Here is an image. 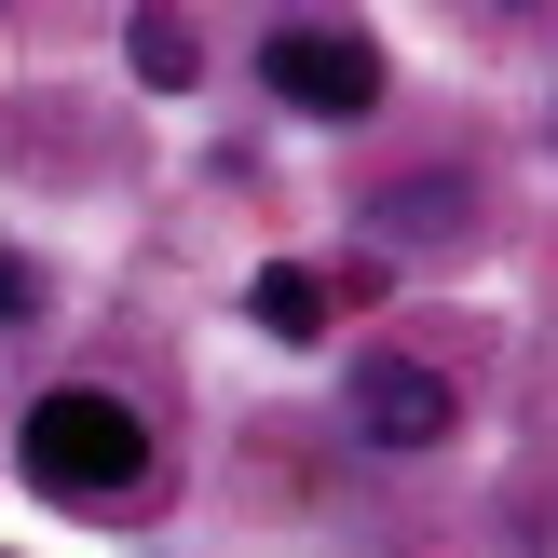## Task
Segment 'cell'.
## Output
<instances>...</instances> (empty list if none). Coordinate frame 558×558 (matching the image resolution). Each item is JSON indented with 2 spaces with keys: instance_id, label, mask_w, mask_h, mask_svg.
Instances as JSON below:
<instances>
[{
  "instance_id": "1",
  "label": "cell",
  "mask_w": 558,
  "mask_h": 558,
  "mask_svg": "<svg viewBox=\"0 0 558 558\" xmlns=\"http://www.w3.org/2000/svg\"><path fill=\"white\" fill-rule=\"evenodd\" d=\"M27 477L54 490V505H123L136 477H150V436H136L123 396H96V381H54L41 409H27Z\"/></svg>"
},
{
  "instance_id": "2",
  "label": "cell",
  "mask_w": 558,
  "mask_h": 558,
  "mask_svg": "<svg viewBox=\"0 0 558 558\" xmlns=\"http://www.w3.org/2000/svg\"><path fill=\"white\" fill-rule=\"evenodd\" d=\"M259 69H272V96L314 109V123H354V109L381 96V54H368V41H341V27H272Z\"/></svg>"
},
{
  "instance_id": "3",
  "label": "cell",
  "mask_w": 558,
  "mask_h": 558,
  "mask_svg": "<svg viewBox=\"0 0 558 558\" xmlns=\"http://www.w3.org/2000/svg\"><path fill=\"white\" fill-rule=\"evenodd\" d=\"M354 436H368V450H436V436H450V381H436L423 354H368V368H354Z\"/></svg>"
},
{
  "instance_id": "4",
  "label": "cell",
  "mask_w": 558,
  "mask_h": 558,
  "mask_svg": "<svg viewBox=\"0 0 558 558\" xmlns=\"http://www.w3.org/2000/svg\"><path fill=\"white\" fill-rule=\"evenodd\" d=\"M245 314H259L272 341H327V287H314V272H300V259H272L259 287H245Z\"/></svg>"
},
{
  "instance_id": "5",
  "label": "cell",
  "mask_w": 558,
  "mask_h": 558,
  "mask_svg": "<svg viewBox=\"0 0 558 558\" xmlns=\"http://www.w3.org/2000/svg\"><path fill=\"white\" fill-rule=\"evenodd\" d=\"M136 82H163V96L191 82V14H163V0L136 14Z\"/></svg>"
},
{
  "instance_id": "6",
  "label": "cell",
  "mask_w": 558,
  "mask_h": 558,
  "mask_svg": "<svg viewBox=\"0 0 558 558\" xmlns=\"http://www.w3.org/2000/svg\"><path fill=\"white\" fill-rule=\"evenodd\" d=\"M381 232H463V191H381Z\"/></svg>"
},
{
  "instance_id": "7",
  "label": "cell",
  "mask_w": 558,
  "mask_h": 558,
  "mask_svg": "<svg viewBox=\"0 0 558 558\" xmlns=\"http://www.w3.org/2000/svg\"><path fill=\"white\" fill-rule=\"evenodd\" d=\"M27 314H41V272H27V259H0V327H27Z\"/></svg>"
}]
</instances>
